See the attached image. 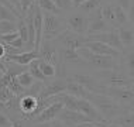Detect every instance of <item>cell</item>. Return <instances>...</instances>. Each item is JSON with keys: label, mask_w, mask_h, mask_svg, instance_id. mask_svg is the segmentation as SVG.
<instances>
[{"label": "cell", "mask_w": 134, "mask_h": 127, "mask_svg": "<svg viewBox=\"0 0 134 127\" xmlns=\"http://www.w3.org/2000/svg\"><path fill=\"white\" fill-rule=\"evenodd\" d=\"M86 100H89L90 104L102 114V117L104 119L106 123H110L116 116L124 113V112H129L124 107H121L117 102L110 99L109 96L100 95V93H89Z\"/></svg>", "instance_id": "1"}, {"label": "cell", "mask_w": 134, "mask_h": 127, "mask_svg": "<svg viewBox=\"0 0 134 127\" xmlns=\"http://www.w3.org/2000/svg\"><path fill=\"white\" fill-rule=\"evenodd\" d=\"M65 30H66L65 20H62L57 14L42 12V40L44 41H52Z\"/></svg>", "instance_id": "2"}, {"label": "cell", "mask_w": 134, "mask_h": 127, "mask_svg": "<svg viewBox=\"0 0 134 127\" xmlns=\"http://www.w3.org/2000/svg\"><path fill=\"white\" fill-rule=\"evenodd\" d=\"M78 57L81 58L82 61H86L90 65H93L95 68H97L99 71H114L117 68V61L113 57H106V55H97V54H93L92 51H89L85 47H81V48L76 49Z\"/></svg>", "instance_id": "3"}, {"label": "cell", "mask_w": 134, "mask_h": 127, "mask_svg": "<svg viewBox=\"0 0 134 127\" xmlns=\"http://www.w3.org/2000/svg\"><path fill=\"white\" fill-rule=\"evenodd\" d=\"M100 95L109 96L110 99L117 102L121 107H124L126 110L133 112V102H134V93L133 88H116V86H102L99 89Z\"/></svg>", "instance_id": "4"}, {"label": "cell", "mask_w": 134, "mask_h": 127, "mask_svg": "<svg viewBox=\"0 0 134 127\" xmlns=\"http://www.w3.org/2000/svg\"><path fill=\"white\" fill-rule=\"evenodd\" d=\"M55 41L59 42V44L62 45L64 48L76 51L78 48L83 47V44L88 41V37H86V35L75 34V32H72L71 30H68V28H66V30L62 31V32H61V34L55 38Z\"/></svg>", "instance_id": "5"}, {"label": "cell", "mask_w": 134, "mask_h": 127, "mask_svg": "<svg viewBox=\"0 0 134 127\" xmlns=\"http://www.w3.org/2000/svg\"><path fill=\"white\" fill-rule=\"evenodd\" d=\"M88 37V41H99L103 42V44L109 45L110 48H113L116 51H119L120 54H126L124 48H123L120 40H119V34L117 30H111L107 32H100V34H92V35H86Z\"/></svg>", "instance_id": "6"}, {"label": "cell", "mask_w": 134, "mask_h": 127, "mask_svg": "<svg viewBox=\"0 0 134 127\" xmlns=\"http://www.w3.org/2000/svg\"><path fill=\"white\" fill-rule=\"evenodd\" d=\"M57 120L62 122L66 127H75L78 124H82V123H93L88 116H85L83 113H79V112H75V110H69V109H62L58 113Z\"/></svg>", "instance_id": "7"}, {"label": "cell", "mask_w": 134, "mask_h": 127, "mask_svg": "<svg viewBox=\"0 0 134 127\" xmlns=\"http://www.w3.org/2000/svg\"><path fill=\"white\" fill-rule=\"evenodd\" d=\"M65 24H66L68 30H71L72 32H75V34L86 35L89 19H88V16L83 14V13H74L65 20Z\"/></svg>", "instance_id": "8"}, {"label": "cell", "mask_w": 134, "mask_h": 127, "mask_svg": "<svg viewBox=\"0 0 134 127\" xmlns=\"http://www.w3.org/2000/svg\"><path fill=\"white\" fill-rule=\"evenodd\" d=\"M88 19H89V24H88V32H86V35L100 34V32H107V31L113 30V28H111L110 25L102 19L100 7L96 9L95 12L90 13V16H88Z\"/></svg>", "instance_id": "9"}, {"label": "cell", "mask_w": 134, "mask_h": 127, "mask_svg": "<svg viewBox=\"0 0 134 127\" xmlns=\"http://www.w3.org/2000/svg\"><path fill=\"white\" fill-rule=\"evenodd\" d=\"M38 55L41 59L52 64L55 68H57V65L61 62L59 54H58L55 45L52 44V41H41V45H40V48H38Z\"/></svg>", "instance_id": "10"}, {"label": "cell", "mask_w": 134, "mask_h": 127, "mask_svg": "<svg viewBox=\"0 0 134 127\" xmlns=\"http://www.w3.org/2000/svg\"><path fill=\"white\" fill-rule=\"evenodd\" d=\"M65 88H66V78H59V79H55V81H52L49 83H44L41 92H40V97L57 96L59 93L65 92Z\"/></svg>", "instance_id": "11"}, {"label": "cell", "mask_w": 134, "mask_h": 127, "mask_svg": "<svg viewBox=\"0 0 134 127\" xmlns=\"http://www.w3.org/2000/svg\"><path fill=\"white\" fill-rule=\"evenodd\" d=\"M38 51L31 49V51H26V52H20V54H7L3 61H9V62H14L23 65V67H28V64L32 62V61L38 59Z\"/></svg>", "instance_id": "12"}, {"label": "cell", "mask_w": 134, "mask_h": 127, "mask_svg": "<svg viewBox=\"0 0 134 127\" xmlns=\"http://www.w3.org/2000/svg\"><path fill=\"white\" fill-rule=\"evenodd\" d=\"M62 109H64L62 103L57 100V102H54L52 104H49V106L47 107V109H44V110H42L41 113H40L32 122H34L35 124H38V123H45V122L55 120L57 116H58V113H59Z\"/></svg>", "instance_id": "13"}, {"label": "cell", "mask_w": 134, "mask_h": 127, "mask_svg": "<svg viewBox=\"0 0 134 127\" xmlns=\"http://www.w3.org/2000/svg\"><path fill=\"white\" fill-rule=\"evenodd\" d=\"M83 47L88 48L89 51H92L93 54H97V55H106V57H113V58L121 55L119 51L110 48L109 45L103 44V42H99V41H86L83 44Z\"/></svg>", "instance_id": "14"}, {"label": "cell", "mask_w": 134, "mask_h": 127, "mask_svg": "<svg viewBox=\"0 0 134 127\" xmlns=\"http://www.w3.org/2000/svg\"><path fill=\"white\" fill-rule=\"evenodd\" d=\"M72 81L78 82L79 85H82L88 92L90 93H99V89L102 88V83L97 81V78H93V76L89 75H82V74H76L72 76Z\"/></svg>", "instance_id": "15"}, {"label": "cell", "mask_w": 134, "mask_h": 127, "mask_svg": "<svg viewBox=\"0 0 134 127\" xmlns=\"http://www.w3.org/2000/svg\"><path fill=\"white\" fill-rule=\"evenodd\" d=\"M117 34H119V40H120L126 52H129V49H133V44H134L133 25H130V27H119Z\"/></svg>", "instance_id": "16"}, {"label": "cell", "mask_w": 134, "mask_h": 127, "mask_svg": "<svg viewBox=\"0 0 134 127\" xmlns=\"http://www.w3.org/2000/svg\"><path fill=\"white\" fill-rule=\"evenodd\" d=\"M65 93H68V95H71V96H75V97H78V99H86L90 92H88V90L83 88L82 85H79L78 82L72 81L71 78H66Z\"/></svg>", "instance_id": "17"}, {"label": "cell", "mask_w": 134, "mask_h": 127, "mask_svg": "<svg viewBox=\"0 0 134 127\" xmlns=\"http://www.w3.org/2000/svg\"><path fill=\"white\" fill-rule=\"evenodd\" d=\"M111 124H117L120 127H134V116L133 112H124V113L116 116L110 122Z\"/></svg>", "instance_id": "18"}, {"label": "cell", "mask_w": 134, "mask_h": 127, "mask_svg": "<svg viewBox=\"0 0 134 127\" xmlns=\"http://www.w3.org/2000/svg\"><path fill=\"white\" fill-rule=\"evenodd\" d=\"M114 10V20H116V25L119 27H126L129 24V13L126 10H123L120 6H113ZM116 28V30H117Z\"/></svg>", "instance_id": "19"}, {"label": "cell", "mask_w": 134, "mask_h": 127, "mask_svg": "<svg viewBox=\"0 0 134 127\" xmlns=\"http://www.w3.org/2000/svg\"><path fill=\"white\" fill-rule=\"evenodd\" d=\"M37 64H38V68H40V71H41V74L44 75L45 78H54V76L57 75V68L54 67L52 64L47 62V61L41 59V58L37 59Z\"/></svg>", "instance_id": "20"}, {"label": "cell", "mask_w": 134, "mask_h": 127, "mask_svg": "<svg viewBox=\"0 0 134 127\" xmlns=\"http://www.w3.org/2000/svg\"><path fill=\"white\" fill-rule=\"evenodd\" d=\"M28 72H30V75H31V76H32V78H34L37 82L47 83V81H48V79H47L45 76L41 74V71H40V68H38V64H37V59H35V61H32V62H30V64H28Z\"/></svg>", "instance_id": "21"}, {"label": "cell", "mask_w": 134, "mask_h": 127, "mask_svg": "<svg viewBox=\"0 0 134 127\" xmlns=\"http://www.w3.org/2000/svg\"><path fill=\"white\" fill-rule=\"evenodd\" d=\"M61 59L64 61V62H68V64H76L79 62V61H82L81 58L78 57L76 51L74 49H66V48H62V51H61L59 54Z\"/></svg>", "instance_id": "22"}, {"label": "cell", "mask_w": 134, "mask_h": 127, "mask_svg": "<svg viewBox=\"0 0 134 127\" xmlns=\"http://www.w3.org/2000/svg\"><path fill=\"white\" fill-rule=\"evenodd\" d=\"M16 79H17V82H19V85H20V86H21V88H23L24 90L28 89L30 86H32L35 82H37V81H35V79H34V78H32V76L30 75V72H28V71L23 72V74H20V75L17 76Z\"/></svg>", "instance_id": "23"}, {"label": "cell", "mask_w": 134, "mask_h": 127, "mask_svg": "<svg viewBox=\"0 0 134 127\" xmlns=\"http://www.w3.org/2000/svg\"><path fill=\"white\" fill-rule=\"evenodd\" d=\"M20 19L16 16L13 12H10L9 9H6L4 6H0V21H10V23H16Z\"/></svg>", "instance_id": "24"}, {"label": "cell", "mask_w": 134, "mask_h": 127, "mask_svg": "<svg viewBox=\"0 0 134 127\" xmlns=\"http://www.w3.org/2000/svg\"><path fill=\"white\" fill-rule=\"evenodd\" d=\"M100 6H102V3H100L99 0H86L85 3H82V4L79 6V9H81L82 12L90 14L92 12H95L96 9H99Z\"/></svg>", "instance_id": "25"}, {"label": "cell", "mask_w": 134, "mask_h": 127, "mask_svg": "<svg viewBox=\"0 0 134 127\" xmlns=\"http://www.w3.org/2000/svg\"><path fill=\"white\" fill-rule=\"evenodd\" d=\"M17 32H19V37L21 38V41L24 44H28V30L26 27V23H24L23 19L19 20V25H17Z\"/></svg>", "instance_id": "26"}, {"label": "cell", "mask_w": 134, "mask_h": 127, "mask_svg": "<svg viewBox=\"0 0 134 127\" xmlns=\"http://www.w3.org/2000/svg\"><path fill=\"white\" fill-rule=\"evenodd\" d=\"M17 31L16 23H10V21H0V34H9V32Z\"/></svg>", "instance_id": "27"}, {"label": "cell", "mask_w": 134, "mask_h": 127, "mask_svg": "<svg viewBox=\"0 0 134 127\" xmlns=\"http://www.w3.org/2000/svg\"><path fill=\"white\" fill-rule=\"evenodd\" d=\"M17 96H14L12 92H10L7 88H0V102L2 103H9V102H12V100H14Z\"/></svg>", "instance_id": "28"}, {"label": "cell", "mask_w": 134, "mask_h": 127, "mask_svg": "<svg viewBox=\"0 0 134 127\" xmlns=\"http://www.w3.org/2000/svg\"><path fill=\"white\" fill-rule=\"evenodd\" d=\"M54 4L57 6V9L59 10H64V12H68V10L74 9V4H72L71 0H52Z\"/></svg>", "instance_id": "29"}, {"label": "cell", "mask_w": 134, "mask_h": 127, "mask_svg": "<svg viewBox=\"0 0 134 127\" xmlns=\"http://www.w3.org/2000/svg\"><path fill=\"white\" fill-rule=\"evenodd\" d=\"M134 58H133V49L130 52H126V68L129 71V78L133 79V72H134Z\"/></svg>", "instance_id": "30"}, {"label": "cell", "mask_w": 134, "mask_h": 127, "mask_svg": "<svg viewBox=\"0 0 134 127\" xmlns=\"http://www.w3.org/2000/svg\"><path fill=\"white\" fill-rule=\"evenodd\" d=\"M119 4L123 10L130 13V21H133V0H117Z\"/></svg>", "instance_id": "31"}, {"label": "cell", "mask_w": 134, "mask_h": 127, "mask_svg": "<svg viewBox=\"0 0 134 127\" xmlns=\"http://www.w3.org/2000/svg\"><path fill=\"white\" fill-rule=\"evenodd\" d=\"M35 127H66L62 122L59 120H51V122H45V123H38Z\"/></svg>", "instance_id": "32"}, {"label": "cell", "mask_w": 134, "mask_h": 127, "mask_svg": "<svg viewBox=\"0 0 134 127\" xmlns=\"http://www.w3.org/2000/svg\"><path fill=\"white\" fill-rule=\"evenodd\" d=\"M0 127H13V120L6 113H0Z\"/></svg>", "instance_id": "33"}, {"label": "cell", "mask_w": 134, "mask_h": 127, "mask_svg": "<svg viewBox=\"0 0 134 127\" xmlns=\"http://www.w3.org/2000/svg\"><path fill=\"white\" fill-rule=\"evenodd\" d=\"M19 3H20V9H21V16L24 17V14H26V12L31 7V4L34 3V0H19Z\"/></svg>", "instance_id": "34"}, {"label": "cell", "mask_w": 134, "mask_h": 127, "mask_svg": "<svg viewBox=\"0 0 134 127\" xmlns=\"http://www.w3.org/2000/svg\"><path fill=\"white\" fill-rule=\"evenodd\" d=\"M7 2H9L10 4H12L14 9H16V12L21 16V9H20V3H19V0H7ZM21 19H23V16H21Z\"/></svg>", "instance_id": "35"}, {"label": "cell", "mask_w": 134, "mask_h": 127, "mask_svg": "<svg viewBox=\"0 0 134 127\" xmlns=\"http://www.w3.org/2000/svg\"><path fill=\"white\" fill-rule=\"evenodd\" d=\"M6 49H7V45L0 42V59H4V57H6V54H7Z\"/></svg>", "instance_id": "36"}, {"label": "cell", "mask_w": 134, "mask_h": 127, "mask_svg": "<svg viewBox=\"0 0 134 127\" xmlns=\"http://www.w3.org/2000/svg\"><path fill=\"white\" fill-rule=\"evenodd\" d=\"M97 127H120L117 124H111V123H95Z\"/></svg>", "instance_id": "37"}, {"label": "cell", "mask_w": 134, "mask_h": 127, "mask_svg": "<svg viewBox=\"0 0 134 127\" xmlns=\"http://www.w3.org/2000/svg\"><path fill=\"white\" fill-rule=\"evenodd\" d=\"M0 113H6L7 116H9V112H7V106L4 103H2V102H0Z\"/></svg>", "instance_id": "38"}, {"label": "cell", "mask_w": 134, "mask_h": 127, "mask_svg": "<svg viewBox=\"0 0 134 127\" xmlns=\"http://www.w3.org/2000/svg\"><path fill=\"white\" fill-rule=\"evenodd\" d=\"M75 127H97L95 123H82V124H78Z\"/></svg>", "instance_id": "39"}, {"label": "cell", "mask_w": 134, "mask_h": 127, "mask_svg": "<svg viewBox=\"0 0 134 127\" xmlns=\"http://www.w3.org/2000/svg\"><path fill=\"white\" fill-rule=\"evenodd\" d=\"M71 2H72V4H74V7H79L82 3H85L86 0H71Z\"/></svg>", "instance_id": "40"}, {"label": "cell", "mask_w": 134, "mask_h": 127, "mask_svg": "<svg viewBox=\"0 0 134 127\" xmlns=\"http://www.w3.org/2000/svg\"><path fill=\"white\" fill-rule=\"evenodd\" d=\"M99 2H100V3H102V2H103V0H99Z\"/></svg>", "instance_id": "41"}, {"label": "cell", "mask_w": 134, "mask_h": 127, "mask_svg": "<svg viewBox=\"0 0 134 127\" xmlns=\"http://www.w3.org/2000/svg\"><path fill=\"white\" fill-rule=\"evenodd\" d=\"M0 74H2V72H0Z\"/></svg>", "instance_id": "42"}, {"label": "cell", "mask_w": 134, "mask_h": 127, "mask_svg": "<svg viewBox=\"0 0 134 127\" xmlns=\"http://www.w3.org/2000/svg\"><path fill=\"white\" fill-rule=\"evenodd\" d=\"M0 75H2V74H0Z\"/></svg>", "instance_id": "43"}]
</instances>
